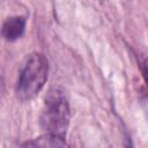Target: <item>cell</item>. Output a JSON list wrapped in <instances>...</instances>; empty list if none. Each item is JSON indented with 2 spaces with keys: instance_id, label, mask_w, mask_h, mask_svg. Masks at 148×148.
<instances>
[{
  "instance_id": "6da1fadb",
  "label": "cell",
  "mask_w": 148,
  "mask_h": 148,
  "mask_svg": "<svg viewBox=\"0 0 148 148\" xmlns=\"http://www.w3.org/2000/svg\"><path fill=\"white\" fill-rule=\"evenodd\" d=\"M49 74V61L42 53H32L23 64L16 84V95L21 101L34 98L44 87Z\"/></svg>"
},
{
  "instance_id": "7a4b0ae2",
  "label": "cell",
  "mask_w": 148,
  "mask_h": 148,
  "mask_svg": "<svg viewBox=\"0 0 148 148\" xmlns=\"http://www.w3.org/2000/svg\"><path fill=\"white\" fill-rule=\"evenodd\" d=\"M71 119V111L67 98L62 90L54 88L45 97L44 109L40 114V126L46 133L65 134Z\"/></svg>"
},
{
  "instance_id": "3957f363",
  "label": "cell",
  "mask_w": 148,
  "mask_h": 148,
  "mask_svg": "<svg viewBox=\"0 0 148 148\" xmlns=\"http://www.w3.org/2000/svg\"><path fill=\"white\" fill-rule=\"evenodd\" d=\"M27 20L24 16H12L8 17L1 28V35L6 40L13 42L18 39L25 30Z\"/></svg>"
},
{
  "instance_id": "277c9868",
  "label": "cell",
  "mask_w": 148,
  "mask_h": 148,
  "mask_svg": "<svg viewBox=\"0 0 148 148\" xmlns=\"http://www.w3.org/2000/svg\"><path fill=\"white\" fill-rule=\"evenodd\" d=\"M22 148H69L62 135L46 133L23 143Z\"/></svg>"
},
{
  "instance_id": "5b68a950",
  "label": "cell",
  "mask_w": 148,
  "mask_h": 148,
  "mask_svg": "<svg viewBox=\"0 0 148 148\" xmlns=\"http://www.w3.org/2000/svg\"><path fill=\"white\" fill-rule=\"evenodd\" d=\"M125 148H134V147H133V145H132V141L130 140V138H127V140H126Z\"/></svg>"
}]
</instances>
